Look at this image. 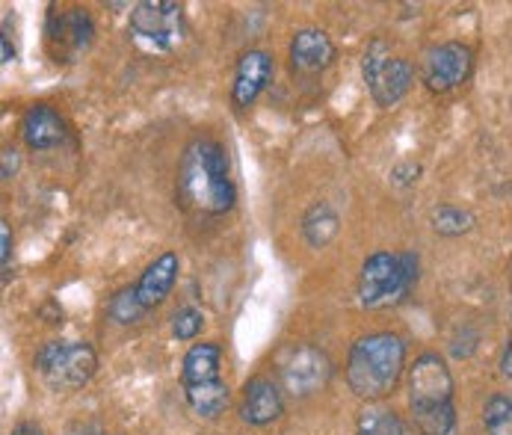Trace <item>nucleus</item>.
Masks as SVG:
<instances>
[{"mask_svg": "<svg viewBox=\"0 0 512 435\" xmlns=\"http://www.w3.org/2000/svg\"><path fill=\"white\" fill-rule=\"evenodd\" d=\"M178 202L181 208L205 217L228 214L237 202L234 181L228 178V154L217 140L196 137L178 163Z\"/></svg>", "mask_w": 512, "mask_h": 435, "instance_id": "1", "label": "nucleus"}, {"mask_svg": "<svg viewBox=\"0 0 512 435\" xmlns=\"http://www.w3.org/2000/svg\"><path fill=\"white\" fill-rule=\"evenodd\" d=\"M409 412L418 435H456L453 373L439 353H421L409 367Z\"/></svg>", "mask_w": 512, "mask_h": 435, "instance_id": "2", "label": "nucleus"}, {"mask_svg": "<svg viewBox=\"0 0 512 435\" xmlns=\"http://www.w3.org/2000/svg\"><path fill=\"white\" fill-rule=\"evenodd\" d=\"M406 367V341L394 332H373L353 344L347 359V382L367 403L388 397Z\"/></svg>", "mask_w": 512, "mask_h": 435, "instance_id": "3", "label": "nucleus"}, {"mask_svg": "<svg viewBox=\"0 0 512 435\" xmlns=\"http://www.w3.org/2000/svg\"><path fill=\"white\" fill-rule=\"evenodd\" d=\"M421 261L415 252H373L359 273V302L365 308H388L409 296L418 285Z\"/></svg>", "mask_w": 512, "mask_h": 435, "instance_id": "4", "label": "nucleus"}, {"mask_svg": "<svg viewBox=\"0 0 512 435\" xmlns=\"http://www.w3.org/2000/svg\"><path fill=\"white\" fill-rule=\"evenodd\" d=\"M36 370L54 391H77L95 376L98 356L86 341H48L36 353Z\"/></svg>", "mask_w": 512, "mask_h": 435, "instance_id": "5", "label": "nucleus"}, {"mask_svg": "<svg viewBox=\"0 0 512 435\" xmlns=\"http://www.w3.org/2000/svg\"><path fill=\"white\" fill-rule=\"evenodd\" d=\"M332 373H335L332 359L323 350L311 347V344H296L279 362L282 388L291 397H311V394L323 391L329 385Z\"/></svg>", "mask_w": 512, "mask_h": 435, "instance_id": "6", "label": "nucleus"}, {"mask_svg": "<svg viewBox=\"0 0 512 435\" xmlns=\"http://www.w3.org/2000/svg\"><path fill=\"white\" fill-rule=\"evenodd\" d=\"M131 30L151 45L169 51L181 42L187 24L181 3L172 0H143L131 9Z\"/></svg>", "mask_w": 512, "mask_h": 435, "instance_id": "7", "label": "nucleus"}, {"mask_svg": "<svg viewBox=\"0 0 512 435\" xmlns=\"http://www.w3.org/2000/svg\"><path fill=\"white\" fill-rule=\"evenodd\" d=\"M474 72V51L462 42H444L424 54V83L433 92H450Z\"/></svg>", "mask_w": 512, "mask_h": 435, "instance_id": "8", "label": "nucleus"}, {"mask_svg": "<svg viewBox=\"0 0 512 435\" xmlns=\"http://www.w3.org/2000/svg\"><path fill=\"white\" fill-rule=\"evenodd\" d=\"M51 54L57 57V63H72L74 57H80L83 51H89L92 39H95V24L89 18L86 9H66V12H51L48 27H45Z\"/></svg>", "mask_w": 512, "mask_h": 435, "instance_id": "9", "label": "nucleus"}, {"mask_svg": "<svg viewBox=\"0 0 512 435\" xmlns=\"http://www.w3.org/2000/svg\"><path fill=\"white\" fill-rule=\"evenodd\" d=\"M273 80V57L267 51H246L237 60L234 69V86H231V98L237 110H246L258 101V95L270 86Z\"/></svg>", "mask_w": 512, "mask_h": 435, "instance_id": "10", "label": "nucleus"}, {"mask_svg": "<svg viewBox=\"0 0 512 435\" xmlns=\"http://www.w3.org/2000/svg\"><path fill=\"white\" fill-rule=\"evenodd\" d=\"M285 412V397L282 388L267 379V376H255L246 382L243 388V403H240V418L252 427H267L276 418H282Z\"/></svg>", "mask_w": 512, "mask_h": 435, "instance_id": "11", "label": "nucleus"}, {"mask_svg": "<svg viewBox=\"0 0 512 435\" xmlns=\"http://www.w3.org/2000/svg\"><path fill=\"white\" fill-rule=\"evenodd\" d=\"M21 137L30 151H51V148L66 143L69 131H66L63 116L54 107L33 104V107H27V113L21 119Z\"/></svg>", "mask_w": 512, "mask_h": 435, "instance_id": "12", "label": "nucleus"}, {"mask_svg": "<svg viewBox=\"0 0 512 435\" xmlns=\"http://www.w3.org/2000/svg\"><path fill=\"white\" fill-rule=\"evenodd\" d=\"M335 60V45L332 39L317 30V27H305L291 39V66L299 74H317L329 69Z\"/></svg>", "mask_w": 512, "mask_h": 435, "instance_id": "13", "label": "nucleus"}, {"mask_svg": "<svg viewBox=\"0 0 512 435\" xmlns=\"http://www.w3.org/2000/svg\"><path fill=\"white\" fill-rule=\"evenodd\" d=\"M412 80H415L412 63L403 57H391L379 72L367 77L370 98L376 101V107H391L412 89Z\"/></svg>", "mask_w": 512, "mask_h": 435, "instance_id": "14", "label": "nucleus"}, {"mask_svg": "<svg viewBox=\"0 0 512 435\" xmlns=\"http://www.w3.org/2000/svg\"><path fill=\"white\" fill-rule=\"evenodd\" d=\"M178 270H181V258H178L175 252H163V255H157V258L148 264L146 273H143L140 282H137L140 302L146 305L148 311L157 308V305L172 293L175 282H178Z\"/></svg>", "mask_w": 512, "mask_h": 435, "instance_id": "15", "label": "nucleus"}, {"mask_svg": "<svg viewBox=\"0 0 512 435\" xmlns=\"http://www.w3.org/2000/svg\"><path fill=\"white\" fill-rule=\"evenodd\" d=\"M220 344H193L181 364V382L184 385H199V382H214L220 379Z\"/></svg>", "mask_w": 512, "mask_h": 435, "instance_id": "16", "label": "nucleus"}, {"mask_svg": "<svg viewBox=\"0 0 512 435\" xmlns=\"http://www.w3.org/2000/svg\"><path fill=\"white\" fill-rule=\"evenodd\" d=\"M338 231H341V219L326 202L311 205L308 214L302 217V237L311 249H326L338 237Z\"/></svg>", "mask_w": 512, "mask_h": 435, "instance_id": "17", "label": "nucleus"}, {"mask_svg": "<svg viewBox=\"0 0 512 435\" xmlns=\"http://www.w3.org/2000/svg\"><path fill=\"white\" fill-rule=\"evenodd\" d=\"M184 397L190 403V409L199 418H220L222 412L231 403V391L222 379L214 382H199V385H184Z\"/></svg>", "mask_w": 512, "mask_h": 435, "instance_id": "18", "label": "nucleus"}, {"mask_svg": "<svg viewBox=\"0 0 512 435\" xmlns=\"http://www.w3.org/2000/svg\"><path fill=\"white\" fill-rule=\"evenodd\" d=\"M474 214L465 211V208H456V205H439L430 211V225L433 231L441 237H462L474 228Z\"/></svg>", "mask_w": 512, "mask_h": 435, "instance_id": "19", "label": "nucleus"}, {"mask_svg": "<svg viewBox=\"0 0 512 435\" xmlns=\"http://www.w3.org/2000/svg\"><path fill=\"white\" fill-rule=\"evenodd\" d=\"M146 305L140 302V293H137V285L134 288H122L113 293L110 305H107V314L113 323L119 326H134L146 317Z\"/></svg>", "mask_w": 512, "mask_h": 435, "instance_id": "20", "label": "nucleus"}, {"mask_svg": "<svg viewBox=\"0 0 512 435\" xmlns=\"http://www.w3.org/2000/svg\"><path fill=\"white\" fill-rule=\"evenodd\" d=\"M356 435H406L403 433V421L397 418V412L385 409V406H367L359 415V427Z\"/></svg>", "mask_w": 512, "mask_h": 435, "instance_id": "21", "label": "nucleus"}, {"mask_svg": "<svg viewBox=\"0 0 512 435\" xmlns=\"http://www.w3.org/2000/svg\"><path fill=\"white\" fill-rule=\"evenodd\" d=\"M483 424L489 435H512V397L495 394L483 406Z\"/></svg>", "mask_w": 512, "mask_h": 435, "instance_id": "22", "label": "nucleus"}, {"mask_svg": "<svg viewBox=\"0 0 512 435\" xmlns=\"http://www.w3.org/2000/svg\"><path fill=\"white\" fill-rule=\"evenodd\" d=\"M205 326V314L193 305H184L172 314V335L178 341H193Z\"/></svg>", "mask_w": 512, "mask_h": 435, "instance_id": "23", "label": "nucleus"}, {"mask_svg": "<svg viewBox=\"0 0 512 435\" xmlns=\"http://www.w3.org/2000/svg\"><path fill=\"white\" fill-rule=\"evenodd\" d=\"M391 60V48H388V42H382V39H373L370 45H367L365 51V60H362V74H365V80L370 74H376L385 63Z\"/></svg>", "mask_w": 512, "mask_h": 435, "instance_id": "24", "label": "nucleus"}, {"mask_svg": "<svg viewBox=\"0 0 512 435\" xmlns=\"http://www.w3.org/2000/svg\"><path fill=\"white\" fill-rule=\"evenodd\" d=\"M9 261H12V231H9V222L0 219V264H3V282L9 279Z\"/></svg>", "mask_w": 512, "mask_h": 435, "instance_id": "25", "label": "nucleus"}, {"mask_svg": "<svg viewBox=\"0 0 512 435\" xmlns=\"http://www.w3.org/2000/svg\"><path fill=\"white\" fill-rule=\"evenodd\" d=\"M0 160H3V166H0L3 181L15 178V172H18V166H21V154H18V148L6 145V148H3V154H0Z\"/></svg>", "mask_w": 512, "mask_h": 435, "instance_id": "26", "label": "nucleus"}, {"mask_svg": "<svg viewBox=\"0 0 512 435\" xmlns=\"http://www.w3.org/2000/svg\"><path fill=\"white\" fill-rule=\"evenodd\" d=\"M418 175H421V166H418V163H400V166L391 172V181L400 184V187H409V184L418 181Z\"/></svg>", "mask_w": 512, "mask_h": 435, "instance_id": "27", "label": "nucleus"}, {"mask_svg": "<svg viewBox=\"0 0 512 435\" xmlns=\"http://www.w3.org/2000/svg\"><path fill=\"white\" fill-rule=\"evenodd\" d=\"M66 435H107L98 421H74L66 427Z\"/></svg>", "mask_w": 512, "mask_h": 435, "instance_id": "28", "label": "nucleus"}, {"mask_svg": "<svg viewBox=\"0 0 512 435\" xmlns=\"http://www.w3.org/2000/svg\"><path fill=\"white\" fill-rule=\"evenodd\" d=\"M12 435H45V430L39 424H33V421H21V424L12 427Z\"/></svg>", "mask_w": 512, "mask_h": 435, "instance_id": "29", "label": "nucleus"}, {"mask_svg": "<svg viewBox=\"0 0 512 435\" xmlns=\"http://www.w3.org/2000/svg\"><path fill=\"white\" fill-rule=\"evenodd\" d=\"M501 373L512 379V338L507 341V347H504V353H501Z\"/></svg>", "mask_w": 512, "mask_h": 435, "instance_id": "30", "label": "nucleus"}, {"mask_svg": "<svg viewBox=\"0 0 512 435\" xmlns=\"http://www.w3.org/2000/svg\"><path fill=\"white\" fill-rule=\"evenodd\" d=\"M0 51H3V63H12V60H15V48H12V42H9V33H3Z\"/></svg>", "mask_w": 512, "mask_h": 435, "instance_id": "31", "label": "nucleus"}, {"mask_svg": "<svg viewBox=\"0 0 512 435\" xmlns=\"http://www.w3.org/2000/svg\"><path fill=\"white\" fill-rule=\"evenodd\" d=\"M510 314H512V305H510Z\"/></svg>", "mask_w": 512, "mask_h": 435, "instance_id": "32", "label": "nucleus"}]
</instances>
